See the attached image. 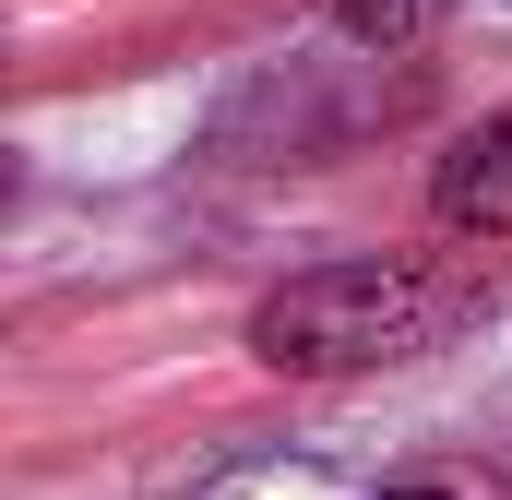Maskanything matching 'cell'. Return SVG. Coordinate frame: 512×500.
I'll return each mask as SVG.
<instances>
[{"label": "cell", "mask_w": 512, "mask_h": 500, "mask_svg": "<svg viewBox=\"0 0 512 500\" xmlns=\"http://www.w3.org/2000/svg\"><path fill=\"white\" fill-rule=\"evenodd\" d=\"M477 310H489V274H465V262H322L251 310V358L298 381L393 370V358L453 346Z\"/></svg>", "instance_id": "cell-1"}, {"label": "cell", "mask_w": 512, "mask_h": 500, "mask_svg": "<svg viewBox=\"0 0 512 500\" xmlns=\"http://www.w3.org/2000/svg\"><path fill=\"white\" fill-rule=\"evenodd\" d=\"M441 12H453V0H334V24H346L358 48H382V60H393V48H417Z\"/></svg>", "instance_id": "cell-3"}, {"label": "cell", "mask_w": 512, "mask_h": 500, "mask_svg": "<svg viewBox=\"0 0 512 500\" xmlns=\"http://www.w3.org/2000/svg\"><path fill=\"white\" fill-rule=\"evenodd\" d=\"M382 500H453V489H382Z\"/></svg>", "instance_id": "cell-4"}, {"label": "cell", "mask_w": 512, "mask_h": 500, "mask_svg": "<svg viewBox=\"0 0 512 500\" xmlns=\"http://www.w3.org/2000/svg\"><path fill=\"white\" fill-rule=\"evenodd\" d=\"M429 215H441L453 239H512V120H477L465 143H441Z\"/></svg>", "instance_id": "cell-2"}]
</instances>
